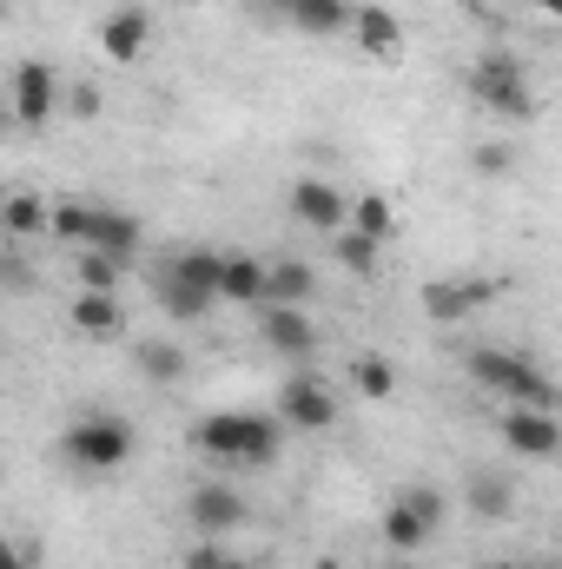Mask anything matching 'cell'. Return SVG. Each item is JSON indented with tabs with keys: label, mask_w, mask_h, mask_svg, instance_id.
Listing matches in <instances>:
<instances>
[{
	"label": "cell",
	"mask_w": 562,
	"mask_h": 569,
	"mask_svg": "<svg viewBox=\"0 0 562 569\" xmlns=\"http://www.w3.org/2000/svg\"><path fill=\"white\" fill-rule=\"evenodd\" d=\"M476 172H483V179L516 172V146H510V140H483V146H476Z\"/></svg>",
	"instance_id": "4dcf8cb0"
},
{
	"label": "cell",
	"mask_w": 562,
	"mask_h": 569,
	"mask_svg": "<svg viewBox=\"0 0 562 569\" xmlns=\"http://www.w3.org/2000/svg\"><path fill=\"white\" fill-rule=\"evenodd\" d=\"M530 7H536V13H550V20L562 13V0H530Z\"/></svg>",
	"instance_id": "836d02e7"
},
{
	"label": "cell",
	"mask_w": 562,
	"mask_h": 569,
	"mask_svg": "<svg viewBox=\"0 0 562 569\" xmlns=\"http://www.w3.org/2000/svg\"><path fill=\"white\" fill-rule=\"evenodd\" d=\"M185 443H192L205 463L265 470V463H279V450H284V425L272 418V411H205Z\"/></svg>",
	"instance_id": "6da1fadb"
},
{
	"label": "cell",
	"mask_w": 562,
	"mask_h": 569,
	"mask_svg": "<svg viewBox=\"0 0 562 569\" xmlns=\"http://www.w3.org/2000/svg\"><path fill=\"white\" fill-rule=\"evenodd\" d=\"M40 563H47V550L33 537H0V569H40Z\"/></svg>",
	"instance_id": "1f68e13d"
},
{
	"label": "cell",
	"mask_w": 562,
	"mask_h": 569,
	"mask_svg": "<svg viewBox=\"0 0 562 569\" xmlns=\"http://www.w3.org/2000/svg\"><path fill=\"white\" fill-rule=\"evenodd\" d=\"M284 430H331L338 425V391L318 378V371H291L279 385V411H272Z\"/></svg>",
	"instance_id": "8992f818"
},
{
	"label": "cell",
	"mask_w": 562,
	"mask_h": 569,
	"mask_svg": "<svg viewBox=\"0 0 562 569\" xmlns=\"http://www.w3.org/2000/svg\"><path fill=\"white\" fill-rule=\"evenodd\" d=\"M145 47H152V13H145V7H113V13L100 20V53H107L113 67H140Z\"/></svg>",
	"instance_id": "4fadbf2b"
},
{
	"label": "cell",
	"mask_w": 562,
	"mask_h": 569,
	"mask_svg": "<svg viewBox=\"0 0 562 569\" xmlns=\"http://www.w3.org/2000/svg\"><path fill=\"white\" fill-rule=\"evenodd\" d=\"M443 490L436 483H404L391 503H384V517H378V530H384V550H398V557H411L423 550L430 537H436V523H443Z\"/></svg>",
	"instance_id": "5b68a950"
},
{
	"label": "cell",
	"mask_w": 562,
	"mask_h": 569,
	"mask_svg": "<svg viewBox=\"0 0 562 569\" xmlns=\"http://www.w3.org/2000/svg\"><path fill=\"white\" fill-rule=\"evenodd\" d=\"M470 510H476V517H490V523H496V517H510V510H516V497H510V477H496V470H476V477H470Z\"/></svg>",
	"instance_id": "484cf974"
},
{
	"label": "cell",
	"mask_w": 562,
	"mask_h": 569,
	"mask_svg": "<svg viewBox=\"0 0 562 569\" xmlns=\"http://www.w3.org/2000/svg\"><path fill=\"white\" fill-rule=\"evenodd\" d=\"M7 13H13V0H0V20H7Z\"/></svg>",
	"instance_id": "e575fe53"
},
{
	"label": "cell",
	"mask_w": 562,
	"mask_h": 569,
	"mask_svg": "<svg viewBox=\"0 0 562 569\" xmlns=\"http://www.w3.org/2000/svg\"><path fill=\"white\" fill-rule=\"evenodd\" d=\"M391 569H411V563H391Z\"/></svg>",
	"instance_id": "74e56055"
},
{
	"label": "cell",
	"mask_w": 562,
	"mask_h": 569,
	"mask_svg": "<svg viewBox=\"0 0 562 569\" xmlns=\"http://www.w3.org/2000/svg\"><path fill=\"white\" fill-rule=\"evenodd\" d=\"M311 291H318V272H311L304 259H265V291H259V305H311Z\"/></svg>",
	"instance_id": "e0dca14e"
},
{
	"label": "cell",
	"mask_w": 562,
	"mask_h": 569,
	"mask_svg": "<svg viewBox=\"0 0 562 569\" xmlns=\"http://www.w3.org/2000/svg\"><path fill=\"white\" fill-rule=\"evenodd\" d=\"M219 259H225L219 246H185V252L165 259V272H172L179 284H192V291H205V298L219 305Z\"/></svg>",
	"instance_id": "44dd1931"
},
{
	"label": "cell",
	"mask_w": 562,
	"mask_h": 569,
	"mask_svg": "<svg viewBox=\"0 0 562 569\" xmlns=\"http://www.w3.org/2000/svg\"><path fill=\"white\" fill-rule=\"evenodd\" d=\"M87 206H93V199H53V206H47V239H60V246L80 252V239H87Z\"/></svg>",
	"instance_id": "4316f807"
},
{
	"label": "cell",
	"mask_w": 562,
	"mask_h": 569,
	"mask_svg": "<svg viewBox=\"0 0 562 569\" xmlns=\"http://www.w3.org/2000/svg\"><path fill=\"white\" fill-rule=\"evenodd\" d=\"M496 430H503L510 457H530V463L556 457V443H562L556 411H536V405H503V411H496Z\"/></svg>",
	"instance_id": "9c48e42d"
},
{
	"label": "cell",
	"mask_w": 562,
	"mask_h": 569,
	"mask_svg": "<svg viewBox=\"0 0 562 569\" xmlns=\"http://www.w3.org/2000/svg\"><path fill=\"white\" fill-rule=\"evenodd\" d=\"M470 378H476L483 391H496L503 405H536V411H556V385H550V371H543L536 358H523V351L476 345V351H470Z\"/></svg>",
	"instance_id": "3957f363"
},
{
	"label": "cell",
	"mask_w": 562,
	"mask_h": 569,
	"mask_svg": "<svg viewBox=\"0 0 562 569\" xmlns=\"http://www.w3.org/2000/svg\"><path fill=\"white\" fill-rule=\"evenodd\" d=\"M133 371H140L145 385H179V378L192 371V358H185L172 338H140V345H133Z\"/></svg>",
	"instance_id": "ffe728a7"
},
{
	"label": "cell",
	"mask_w": 562,
	"mask_h": 569,
	"mask_svg": "<svg viewBox=\"0 0 562 569\" xmlns=\"http://www.w3.org/2000/svg\"><path fill=\"white\" fill-rule=\"evenodd\" d=\"M351 391H358L364 405H391V398H398V365L378 358V351H358V358H351Z\"/></svg>",
	"instance_id": "7402d4cb"
},
{
	"label": "cell",
	"mask_w": 562,
	"mask_h": 569,
	"mask_svg": "<svg viewBox=\"0 0 562 569\" xmlns=\"http://www.w3.org/2000/svg\"><path fill=\"white\" fill-rule=\"evenodd\" d=\"M67 107H73V113H80V120H93V113H100V87H87V80H80V87H73V100H67Z\"/></svg>",
	"instance_id": "d6a6232c"
},
{
	"label": "cell",
	"mask_w": 562,
	"mask_h": 569,
	"mask_svg": "<svg viewBox=\"0 0 562 569\" xmlns=\"http://www.w3.org/2000/svg\"><path fill=\"white\" fill-rule=\"evenodd\" d=\"M470 100L490 120H503V127H530L536 120V87H530L523 60H510V53H483L470 67Z\"/></svg>",
	"instance_id": "277c9868"
},
{
	"label": "cell",
	"mask_w": 562,
	"mask_h": 569,
	"mask_svg": "<svg viewBox=\"0 0 562 569\" xmlns=\"http://www.w3.org/2000/svg\"><path fill=\"white\" fill-rule=\"evenodd\" d=\"M60 457L80 470V477H113L140 457V430L127 425L120 411H80L73 425L60 430Z\"/></svg>",
	"instance_id": "7a4b0ae2"
},
{
	"label": "cell",
	"mask_w": 562,
	"mask_h": 569,
	"mask_svg": "<svg viewBox=\"0 0 562 569\" xmlns=\"http://www.w3.org/2000/svg\"><path fill=\"white\" fill-rule=\"evenodd\" d=\"M344 33L371 53V60H398L404 53V20L391 13V7H378V0H364V7H351V20H344Z\"/></svg>",
	"instance_id": "9a60e30c"
},
{
	"label": "cell",
	"mask_w": 562,
	"mask_h": 569,
	"mask_svg": "<svg viewBox=\"0 0 562 569\" xmlns=\"http://www.w3.org/2000/svg\"><path fill=\"white\" fill-rule=\"evenodd\" d=\"M344 232H358V239L384 246V239L398 232V206H391L384 192H358V199H344Z\"/></svg>",
	"instance_id": "ac0fdd59"
},
{
	"label": "cell",
	"mask_w": 562,
	"mask_h": 569,
	"mask_svg": "<svg viewBox=\"0 0 562 569\" xmlns=\"http://www.w3.org/2000/svg\"><path fill=\"white\" fill-rule=\"evenodd\" d=\"M0 232H7V239H40V232H47V199L27 192V186L7 192V199H0Z\"/></svg>",
	"instance_id": "cb8c5ba5"
},
{
	"label": "cell",
	"mask_w": 562,
	"mask_h": 569,
	"mask_svg": "<svg viewBox=\"0 0 562 569\" xmlns=\"http://www.w3.org/2000/svg\"><path fill=\"white\" fill-rule=\"evenodd\" d=\"M179 569H252V563H239V557H232L225 543H212V537H199V543H192V550L179 557Z\"/></svg>",
	"instance_id": "f546056e"
},
{
	"label": "cell",
	"mask_w": 562,
	"mask_h": 569,
	"mask_svg": "<svg viewBox=\"0 0 562 569\" xmlns=\"http://www.w3.org/2000/svg\"><path fill=\"white\" fill-rule=\"evenodd\" d=\"M7 113H13V127H53V113H60V73L47 67V60H20L13 67V93H7Z\"/></svg>",
	"instance_id": "52a82bcc"
},
{
	"label": "cell",
	"mask_w": 562,
	"mask_h": 569,
	"mask_svg": "<svg viewBox=\"0 0 562 569\" xmlns=\"http://www.w3.org/2000/svg\"><path fill=\"white\" fill-rule=\"evenodd\" d=\"M279 7H298V0H279Z\"/></svg>",
	"instance_id": "8d00e7d4"
},
{
	"label": "cell",
	"mask_w": 562,
	"mask_h": 569,
	"mask_svg": "<svg viewBox=\"0 0 562 569\" xmlns=\"http://www.w3.org/2000/svg\"><path fill=\"white\" fill-rule=\"evenodd\" d=\"M490 569H530V563H490Z\"/></svg>",
	"instance_id": "d590c367"
},
{
	"label": "cell",
	"mask_w": 562,
	"mask_h": 569,
	"mask_svg": "<svg viewBox=\"0 0 562 569\" xmlns=\"http://www.w3.org/2000/svg\"><path fill=\"white\" fill-rule=\"evenodd\" d=\"M284 212L304 226V232H344V192L331 186V179H311V172H298L291 179V192H284Z\"/></svg>",
	"instance_id": "30bf717a"
},
{
	"label": "cell",
	"mask_w": 562,
	"mask_h": 569,
	"mask_svg": "<svg viewBox=\"0 0 562 569\" xmlns=\"http://www.w3.org/2000/svg\"><path fill=\"white\" fill-rule=\"evenodd\" d=\"M152 298H159V311L172 318V325H199L205 311H212V298L205 291H192V284H179L165 266H159V279H152Z\"/></svg>",
	"instance_id": "603a6c76"
},
{
	"label": "cell",
	"mask_w": 562,
	"mask_h": 569,
	"mask_svg": "<svg viewBox=\"0 0 562 569\" xmlns=\"http://www.w3.org/2000/svg\"><path fill=\"white\" fill-rule=\"evenodd\" d=\"M185 523H192V537H232V530H245L252 523V503L232 490V483H199L192 497H185Z\"/></svg>",
	"instance_id": "ba28073f"
},
{
	"label": "cell",
	"mask_w": 562,
	"mask_h": 569,
	"mask_svg": "<svg viewBox=\"0 0 562 569\" xmlns=\"http://www.w3.org/2000/svg\"><path fill=\"white\" fill-rule=\"evenodd\" d=\"M331 239H338V266H344V272H358V279L378 272V246H371V239H358V232H331Z\"/></svg>",
	"instance_id": "f1b7e54d"
},
{
	"label": "cell",
	"mask_w": 562,
	"mask_h": 569,
	"mask_svg": "<svg viewBox=\"0 0 562 569\" xmlns=\"http://www.w3.org/2000/svg\"><path fill=\"white\" fill-rule=\"evenodd\" d=\"M259 291H265V259H252V252L219 259V305H259Z\"/></svg>",
	"instance_id": "d6986e66"
},
{
	"label": "cell",
	"mask_w": 562,
	"mask_h": 569,
	"mask_svg": "<svg viewBox=\"0 0 562 569\" xmlns=\"http://www.w3.org/2000/svg\"><path fill=\"white\" fill-rule=\"evenodd\" d=\"M490 298H496L490 279H430L423 284V318L430 325H470Z\"/></svg>",
	"instance_id": "8fae6325"
},
{
	"label": "cell",
	"mask_w": 562,
	"mask_h": 569,
	"mask_svg": "<svg viewBox=\"0 0 562 569\" xmlns=\"http://www.w3.org/2000/svg\"><path fill=\"white\" fill-rule=\"evenodd\" d=\"M67 325H73L80 338H93V345H107V338H120V331H127V311H120V291H73V305H67Z\"/></svg>",
	"instance_id": "2e32d148"
},
{
	"label": "cell",
	"mask_w": 562,
	"mask_h": 569,
	"mask_svg": "<svg viewBox=\"0 0 562 569\" xmlns=\"http://www.w3.org/2000/svg\"><path fill=\"white\" fill-rule=\"evenodd\" d=\"M284 13H291L298 33H344L351 0H298V7H284Z\"/></svg>",
	"instance_id": "d4e9b609"
},
{
	"label": "cell",
	"mask_w": 562,
	"mask_h": 569,
	"mask_svg": "<svg viewBox=\"0 0 562 569\" xmlns=\"http://www.w3.org/2000/svg\"><path fill=\"white\" fill-rule=\"evenodd\" d=\"M120 259H107V252H93V246H80V259H73V279L80 291H120Z\"/></svg>",
	"instance_id": "83f0119b"
},
{
	"label": "cell",
	"mask_w": 562,
	"mask_h": 569,
	"mask_svg": "<svg viewBox=\"0 0 562 569\" xmlns=\"http://www.w3.org/2000/svg\"><path fill=\"white\" fill-rule=\"evenodd\" d=\"M80 246H93V252L133 266V259H140V219L120 212V206H87V239H80Z\"/></svg>",
	"instance_id": "5bb4252c"
},
{
	"label": "cell",
	"mask_w": 562,
	"mask_h": 569,
	"mask_svg": "<svg viewBox=\"0 0 562 569\" xmlns=\"http://www.w3.org/2000/svg\"><path fill=\"white\" fill-rule=\"evenodd\" d=\"M259 338L291 358V365H304L311 351H318V325H311V311L304 305H259Z\"/></svg>",
	"instance_id": "7c38bea8"
},
{
	"label": "cell",
	"mask_w": 562,
	"mask_h": 569,
	"mask_svg": "<svg viewBox=\"0 0 562 569\" xmlns=\"http://www.w3.org/2000/svg\"><path fill=\"white\" fill-rule=\"evenodd\" d=\"M0 133H7V120H0Z\"/></svg>",
	"instance_id": "f35d334b"
}]
</instances>
